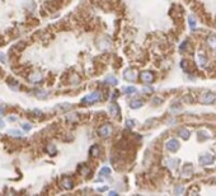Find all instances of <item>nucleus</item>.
Returning a JSON list of instances; mask_svg holds the SVG:
<instances>
[{
    "mask_svg": "<svg viewBox=\"0 0 216 196\" xmlns=\"http://www.w3.org/2000/svg\"><path fill=\"white\" fill-rule=\"evenodd\" d=\"M23 129L24 130H29L31 129V125L29 124H23Z\"/></svg>",
    "mask_w": 216,
    "mask_h": 196,
    "instance_id": "nucleus-25",
    "label": "nucleus"
},
{
    "mask_svg": "<svg viewBox=\"0 0 216 196\" xmlns=\"http://www.w3.org/2000/svg\"><path fill=\"white\" fill-rule=\"evenodd\" d=\"M188 21H189V27H191V30H195L196 28V19L193 18V15H189Z\"/></svg>",
    "mask_w": 216,
    "mask_h": 196,
    "instance_id": "nucleus-17",
    "label": "nucleus"
},
{
    "mask_svg": "<svg viewBox=\"0 0 216 196\" xmlns=\"http://www.w3.org/2000/svg\"><path fill=\"white\" fill-rule=\"evenodd\" d=\"M143 105H144V102L141 99H136V101L131 102V108H140Z\"/></svg>",
    "mask_w": 216,
    "mask_h": 196,
    "instance_id": "nucleus-15",
    "label": "nucleus"
},
{
    "mask_svg": "<svg viewBox=\"0 0 216 196\" xmlns=\"http://www.w3.org/2000/svg\"><path fill=\"white\" fill-rule=\"evenodd\" d=\"M8 82L10 83L9 85H10L13 89H17V88H18V83H17V82H14V80H8Z\"/></svg>",
    "mask_w": 216,
    "mask_h": 196,
    "instance_id": "nucleus-22",
    "label": "nucleus"
},
{
    "mask_svg": "<svg viewBox=\"0 0 216 196\" xmlns=\"http://www.w3.org/2000/svg\"><path fill=\"white\" fill-rule=\"evenodd\" d=\"M0 60H1L3 63H6V59H5V56L3 55V54H0Z\"/></svg>",
    "mask_w": 216,
    "mask_h": 196,
    "instance_id": "nucleus-26",
    "label": "nucleus"
},
{
    "mask_svg": "<svg viewBox=\"0 0 216 196\" xmlns=\"http://www.w3.org/2000/svg\"><path fill=\"white\" fill-rule=\"evenodd\" d=\"M123 78L128 80V82H134V80H136L137 78V74H136V70L134 69H126L123 72Z\"/></svg>",
    "mask_w": 216,
    "mask_h": 196,
    "instance_id": "nucleus-2",
    "label": "nucleus"
},
{
    "mask_svg": "<svg viewBox=\"0 0 216 196\" xmlns=\"http://www.w3.org/2000/svg\"><path fill=\"white\" fill-rule=\"evenodd\" d=\"M215 94L214 93H211V92H206L204 93V94L201 96V102L204 105H212L215 102Z\"/></svg>",
    "mask_w": 216,
    "mask_h": 196,
    "instance_id": "nucleus-1",
    "label": "nucleus"
},
{
    "mask_svg": "<svg viewBox=\"0 0 216 196\" xmlns=\"http://www.w3.org/2000/svg\"><path fill=\"white\" fill-rule=\"evenodd\" d=\"M101 99V94H99L98 92H94L92 93V94H88L86 97L83 98V102L84 103H93V102H97Z\"/></svg>",
    "mask_w": 216,
    "mask_h": 196,
    "instance_id": "nucleus-3",
    "label": "nucleus"
},
{
    "mask_svg": "<svg viewBox=\"0 0 216 196\" xmlns=\"http://www.w3.org/2000/svg\"><path fill=\"white\" fill-rule=\"evenodd\" d=\"M31 80V82H33V83H37V82H40L41 79H42V75H41L40 73H34V74H32V75H29V78H28Z\"/></svg>",
    "mask_w": 216,
    "mask_h": 196,
    "instance_id": "nucleus-12",
    "label": "nucleus"
},
{
    "mask_svg": "<svg viewBox=\"0 0 216 196\" xmlns=\"http://www.w3.org/2000/svg\"><path fill=\"white\" fill-rule=\"evenodd\" d=\"M135 124H136V122H135L134 120H126V125H127L128 127H134Z\"/></svg>",
    "mask_w": 216,
    "mask_h": 196,
    "instance_id": "nucleus-24",
    "label": "nucleus"
},
{
    "mask_svg": "<svg viewBox=\"0 0 216 196\" xmlns=\"http://www.w3.org/2000/svg\"><path fill=\"white\" fill-rule=\"evenodd\" d=\"M198 61H200V64H201V65H205V64H206V56H205L202 52L198 54Z\"/></svg>",
    "mask_w": 216,
    "mask_h": 196,
    "instance_id": "nucleus-19",
    "label": "nucleus"
},
{
    "mask_svg": "<svg viewBox=\"0 0 216 196\" xmlns=\"http://www.w3.org/2000/svg\"><path fill=\"white\" fill-rule=\"evenodd\" d=\"M182 190H183V188H182V187H179V188H177V190H176V192H180Z\"/></svg>",
    "mask_w": 216,
    "mask_h": 196,
    "instance_id": "nucleus-30",
    "label": "nucleus"
},
{
    "mask_svg": "<svg viewBox=\"0 0 216 196\" xmlns=\"http://www.w3.org/2000/svg\"><path fill=\"white\" fill-rule=\"evenodd\" d=\"M177 162H178V160H177ZM177 162H174V166H169L170 168H176V163H177ZM169 163H170V164H173V159H170Z\"/></svg>",
    "mask_w": 216,
    "mask_h": 196,
    "instance_id": "nucleus-27",
    "label": "nucleus"
},
{
    "mask_svg": "<svg viewBox=\"0 0 216 196\" xmlns=\"http://www.w3.org/2000/svg\"><path fill=\"white\" fill-rule=\"evenodd\" d=\"M123 92L125 93H136V88H134V87H126V88H123Z\"/></svg>",
    "mask_w": 216,
    "mask_h": 196,
    "instance_id": "nucleus-20",
    "label": "nucleus"
},
{
    "mask_svg": "<svg viewBox=\"0 0 216 196\" xmlns=\"http://www.w3.org/2000/svg\"><path fill=\"white\" fill-rule=\"evenodd\" d=\"M112 134V126L109 124H106L99 129V135L101 136H104V138H108L109 135Z\"/></svg>",
    "mask_w": 216,
    "mask_h": 196,
    "instance_id": "nucleus-6",
    "label": "nucleus"
},
{
    "mask_svg": "<svg viewBox=\"0 0 216 196\" xmlns=\"http://www.w3.org/2000/svg\"><path fill=\"white\" fill-rule=\"evenodd\" d=\"M165 146L170 152H177V150L179 149V143H178V140H176V139H170L167 141Z\"/></svg>",
    "mask_w": 216,
    "mask_h": 196,
    "instance_id": "nucleus-5",
    "label": "nucleus"
},
{
    "mask_svg": "<svg viewBox=\"0 0 216 196\" xmlns=\"http://www.w3.org/2000/svg\"><path fill=\"white\" fill-rule=\"evenodd\" d=\"M141 80L144 83H153L154 80V74L150 73V72H144L141 74Z\"/></svg>",
    "mask_w": 216,
    "mask_h": 196,
    "instance_id": "nucleus-7",
    "label": "nucleus"
},
{
    "mask_svg": "<svg viewBox=\"0 0 216 196\" xmlns=\"http://www.w3.org/2000/svg\"><path fill=\"white\" fill-rule=\"evenodd\" d=\"M192 171H193L192 166L191 164H186L184 168H183V177H184V176H186V177H191Z\"/></svg>",
    "mask_w": 216,
    "mask_h": 196,
    "instance_id": "nucleus-11",
    "label": "nucleus"
},
{
    "mask_svg": "<svg viewBox=\"0 0 216 196\" xmlns=\"http://www.w3.org/2000/svg\"><path fill=\"white\" fill-rule=\"evenodd\" d=\"M3 115H4V107L0 106V116H3Z\"/></svg>",
    "mask_w": 216,
    "mask_h": 196,
    "instance_id": "nucleus-28",
    "label": "nucleus"
},
{
    "mask_svg": "<svg viewBox=\"0 0 216 196\" xmlns=\"http://www.w3.org/2000/svg\"><path fill=\"white\" fill-rule=\"evenodd\" d=\"M99 152H101V149H99L98 145H93L92 148H90V154H92L93 157H98Z\"/></svg>",
    "mask_w": 216,
    "mask_h": 196,
    "instance_id": "nucleus-14",
    "label": "nucleus"
},
{
    "mask_svg": "<svg viewBox=\"0 0 216 196\" xmlns=\"http://www.w3.org/2000/svg\"><path fill=\"white\" fill-rule=\"evenodd\" d=\"M178 134H179V136H180V138H183V139H188V138H189V131L187 130V129H184V127L179 129Z\"/></svg>",
    "mask_w": 216,
    "mask_h": 196,
    "instance_id": "nucleus-13",
    "label": "nucleus"
},
{
    "mask_svg": "<svg viewBox=\"0 0 216 196\" xmlns=\"http://www.w3.org/2000/svg\"><path fill=\"white\" fill-rule=\"evenodd\" d=\"M3 126H4V122H3V121H1V120H0V129H1V127H3Z\"/></svg>",
    "mask_w": 216,
    "mask_h": 196,
    "instance_id": "nucleus-29",
    "label": "nucleus"
},
{
    "mask_svg": "<svg viewBox=\"0 0 216 196\" xmlns=\"http://www.w3.org/2000/svg\"><path fill=\"white\" fill-rule=\"evenodd\" d=\"M47 152L50 153V154H55V153H56V148H55L53 145H50V146L47 148Z\"/></svg>",
    "mask_w": 216,
    "mask_h": 196,
    "instance_id": "nucleus-21",
    "label": "nucleus"
},
{
    "mask_svg": "<svg viewBox=\"0 0 216 196\" xmlns=\"http://www.w3.org/2000/svg\"><path fill=\"white\" fill-rule=\"evenodd\" d=\"M111 113H112V116H115V117H120V107H118L116 103H112L111 105Z\"/></svg>",
    "mask_w": 216,
    "mask_h": 196,
    "instance_id": "nucleus-9",
    "label": "nucleus"
},
{
    "mask_svg": "<svg viewBox=\"0 0 216 196\" xmlns=\"http://www.w3.org/2000/svg\"><path fill=\"white\" fill-rule=\"evenodd\" d=\"M8 133L12 134V135H14V136H21V131H17V130H9Z\"/></svg>",
    "mask_w": 216,
    "mask_h": 196,
    "instance_id": "nucleus-23",
    "label": "nucleus"
},
{
    "mask_svg": "<svg viewBox=\"0 0 216 196\" xmlns=\"http://www.w3.org/2000/svg\"><path fill=\"white\" fill-rule=\"evenodd\" d=\"M198 160L202 166H208V164H212V163L215 162V158L211 155V154H205V155L200 157Z\"/></svg>",
    "mask_w": 216,
    "mask_h": 196,
    "instance_id": "nucleus-4",
    "label": "nucleus"
},
{
    "mask_svg": "<svg viewBox=\"0 0 216 196\" xmlns=\"http://www.w3.org/2000/svg\"><path fill=\"white\" fill-rule=\"evenodd\" d=\"M118 83V80L116 76H112V75H109L107 76V78L104 79V84H109V85H116Z\"/></svg>",
    "mask_w": 216,
    "mask_h": 196,
    "instance_id": "nucleus-10",
    "label": "nucleus"
},
{
    "mask_svg": "<svg viewBox=\"0 0 216 196\" xmlns=\"http://www.w3.org/2000/svg\"><path fill=\"white\" fill-rule=\"evenodd\" d=\"M207 43L210 45L212 49H216V36H210L207 38Z\"/></svg>",
    "mask_w": 216,
    "mask_h": 196,
    "instance_id": "nucleus-16",
    "label": "nucleus"
},
{
    "mask_svg": "<svg viewBox=\"0 0 216 196\" xmlns=\"http://www.w3.org/2000/svg\"><path fill=\"white\" fill-rule=\"evenodd\" d=\"M101 175H103V176H106V177H107V176L111 175V169H109L108 167H103V168L101 169Z\"/></svg>",
    "mask_w": 216,
    "mask_h": 196,
    "instance_id": "nucleus-18",
    "label": "nucleus"
},
{
    "mask_svg": "<svg viewBox=\"0 0 216 196\" xmlns=\"http://www.w3.org/2000/svg\"><path fill=\"white\" fill-rule=\"evenodd\" d=\"M73 179L71 178H69V177H65V178H62V182H61V186H62L64 188H71L73 187Z\"/></svg>",
    "mask_w": 216,
    "mask_h": 196,
    "instance_id": "nucleus-8",
    "label": "nucleus"
}]
</instances>
